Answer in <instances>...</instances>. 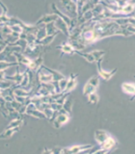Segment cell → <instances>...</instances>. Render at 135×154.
I'll return each instance as SVG.
<instances>
[{
  "instance_id": "6da1fadb",
  "label": "cell",
  "mask_w": 135,
  "mask_h": 154,
  "mask_svg": "<svg viewBox=\"0 0 135 154\" xmlns=\"http://www.w3.org/2000/svg\"><path fill=\"white\" fill-rule=\"evenodd\" d=\"M99 76L91 77L87 81V83L85 84L84 88H83V93H84V96H89V94L95 93L96 88L99 87Z\"/></svg>"
},
{
  "instance_id": "7a4b0ae2",
  "label": "cell",
  "mask_w": 135,
  "mask_h": 154,
  "mask_svg": "<svg viewBox=\"0 0 135 154\" xmlns=\"http://www.w3.org/2000/svg\"><path fill=\"white\" fill-rule=\"evenodd\" d=\"M100 61H101V59H99V60H98L96 62V66H98V71H99V76L101 77L102 79H104V80H109L111 77L114 75V73H116L117 72V69H113L112 71H103V69L100 68Z\"/></svg>"
},
{
  "instance_id": "3957f363",
  "label": "cell",
  "mask_w": 135,
  "mask_h": 154,
  "mask_svg": "<svg viewBox=\"0 0 135 154\" xmlns=\"http://www.w3.org/2000/svg\"><path fill=\"white\" fill-rule=\"evenodd\" d=\"M109 137H110L109 133H107L104 130H96L95 133V139L99 145H101L102 143H104Z\"/></svg>"
},
{
  "instance_id": "277c9868",
  "label": "cell",
  "mask_w": 135,
  "mask_h": 154,
  "mask_svg": "<svg viewBox=\"0 0 135 154\" xmlns=\"http://www.w3.org/2000/svg\"><path fill=\"white\" fill-rule=\"evenodd\" d=\"M43 55H41L40 57H37L36 59H34V60L31 61V63L29 64V66H27V68L29 69V71H37L38 68H41V65H43Z\"/></svg>"
},
{
  "instance_id": "5b68a950",
  "label": "cell",
  "mask_w": 135,
  "mask_h": 154,
  "mask_svg": "<svg viewBox=\"0 0 135 154\" xmlns=\"http://www.w3.org/2000/svg\"><path fill=\"white\" fill-rule=\"evenodd\" d=\"M59 19L57 15H55V14H53V15H47V16H44L40 20H38V21L36 22V26L40 25V24L41 23H46V24H48V23H52L54 22L55 20H57Z\"/></svg>"
},
{
  "instance_id": "8992f818",
  "label": "cell",
  "mask_w": 135,
  "mask_h": 154,
  "mask_svg": "<svg viewBox=\"0 0 135 154\" xmlns=\"http://www.w3.org/2000/svg\"><path fill=\"white\" fill-rule=\"evenodd\" d=\"M54 25H55V27H56V29L58 30V31H60V30H62L63 31V33L66 35V36H69L70 37V34H69V26H68V24L66 23L65 21L62 19H58L57 20H56V23H54Z\"/></svg>"
},
{
  "instance_id": "52a82bcc",
  "label": "cell",
  "mask_w": 135,
  "mask_h": 154,
  "mask_svg": "<svg viewBox=\"0 0 135 154\" xmlns=\"http://www.w3.org/2000/svg\"><path fill=\"white\" fill-rule=\"evenodd\" d=\"M69 120H70V118H69L68 115H66V114L58 115L56 117V118H55V120H54V126L56 128H59L63 124H65L66 122H68Z\"/></svg>"
},
{
  "instance_id": "ba28073f",
  "label": "cell",
  "mask_w": 135,
  "mask_h": 154,
  "mask_svg": "<svg viewBox=\"0 0 135 154\" xmlns=\"http://www.w3.org/2000/svg\"><path fill=\"white\" fill-rule=\"evenodd\" d=\"M77 81H76V74L74 73H71V77L68 79V83H67V87H66V90H65V93H69L71 92V90H74L76 86Z\"/></svg>"
},
{
  "instance_id": "9c48e42d",
  "label": "cell",
  "mask_w": 135,
  "mask_h": 154,
  "mask_svg": "<svg viewBox=\"0 0 135 154\" xmlns=\"http://www.w3.org/2000/svg\"><path fill=\"white\" fill-rule=\"evenodd\" d=\"M115 145H116V141L111 137V136H110V137L107 139L104 143H102L100 145H101V149L108 150V151H110V150L115 146Z\"/></svg>"
},
{
  "instance_id": "30bf717a",
  "label": "cell",
  "mask_w": 135,
  "mask_h": 154,
  "mask_svg": "<svg viewBox=\"0 0 135 154\" xmlns=\"http://www.w3.org/2000/svg\"><path fill=\"white\" fill-rule=\"evenodd\" d=\"M91 148H92V145H74V146H72V148H68L66 150L71 152V154H76V153H80L82 151H84V150Z\"/></svg>"
},
{
  "instance_id": "8fae6325",
  "label": "cell",
  "mask_w": 135,
  "mask_h": 154,
  "mask_svg": "<svg viewBox=\"0 0 135 154\" xmlns=\"http://www.w3.org/2000/svg\"><path fill=\"white\" fill-rule=\"evenodd\" d=\"M122 89L126 93L133 94L135 96V84L132 83H123L122 84Z\"/></svg>"
},
{
  "instance_id": "7c38bea8",
  "label": "cell",
  "mask_w": 135,
  "mask_h": 154,
  "mask_svg": "<svg viewBox=\"0 0 135 154\" xmlns=\"http://www.w3.org/2000/svg\"><path fill=\"white\" fill-rule=\"evenodd\" d=\"M57 48H60L62 52L67 54H74L75 52V50L74 49V47L71 46L70 43H65L63 45H61V47H57Z\"/></svg>"
},
{
  "instance_id": "4fadbf2b",
  "label": "cell",
  "mask_w": 135,
  "mask_h": 154,
  "mask_svg": "<svg viewBox=\"0 0 135 154\" xmlns=\"http://www.w3.org/2000/svg\"><path fill=\"white\" fill-rule=\"evenodd\" d=\"M76 53L78 54V55H80V56H82L83 58H85L86 60H87V62H89V63H95L96 62V59L93 57V55L91 54V53H82V52H80V51H75Z\"/></svg>"
},
{
  "instance_id": "5bb4252c",
  "label": "cell",
  "mask_w": 135,
  "mask_h": 154,
  "mask_svg": "<svg viewBox=\"0 0 135 154\" xmlns=\"http://www.w3.org/2000/svg\"><path fill=\"white\" fill-rule=\"evenodd\" d=\"M71 107H72V101L70 98H67L63 103V108L66 112L68 113H71Z\"/></svg>"
},
{
  "instance_id": "9a60e30c",
  "label": "cell",
  "mask_w": 135,
  "mask_h": 154,
  "mask_svg": "<svg viewBox=\"0 0 135 154\" xmlns=\"http://www.w3.org/2000/svg\"><path fill=\"white\" fill-rule=\"evenodd\" d=\"M18 127H16V128H12L11 130H5L4 131V133L3 134H1L0 135V138H10V137H12V135L15 133L16 130H18Z\"/></svg>"
},
{
  "instance_id": "2e32d148",
  "label": "cell",
  "mask_w": 135,
  "mask_h": 154,
  "mask_svg": "<svg viewBox=\"0 0 135 154\" xmlns=\"http://www.w3.org/2000/svg\"><path fill=\"white\" fill-rule=\"evenodd\" d=\"M90 53L93 55V57L96 59V61H98V60H99V59H101V57H103V55L105 54V52L100 51V50H95V51L90 52Z\"/></svg>"
},
{
  "instance_id": "e0dca14e",
  "label": "cell",
  "mask_w": 135,
  "mask_h": 154,
  "mask_svg": "<svg viewBox=\"0 0 135 154\" xmlns=\"http://www.w3.org/2000/svg\"><path fill=\"white\" fill-rule=\"evenodd\" d=\"M67 83H68V79L67 78H64L61 79L60 81H59V91H61V92H65L66 90V87H67Z\"/></svg>"
},
{
  "instance_id": "ac0fdd59",
  "label": "cell",
  "mask_w": 135,
  "mask_h": 154,
  "mask_svg": "<svg viewBox=\"0 0 135 154\" xmlns=\"http://www.w3.org/2000/svg\"><path fill=\"white\" fill-rule=\"evenodd\" d=\"M88 96V99H89V102L90 103H93V104H95L96 103L99 101V96H98V94H96V93H93L91 94H89Z\"/></svg>"
},
{
  "instance_id": "d6986e66",
  "label": "cell",
  "mask_w": 135,
  "mask_h": 154,
  "mask_svg": "<svg viewBox=\"0 0 135 154\" xmlns=\"http://www.w3.org/2000/svg\"><path fill=\"white\" fill-rule=\"evenodd\" d=\"M0 26H1V25H0Z\"/></svg>"
}]
</instances>
